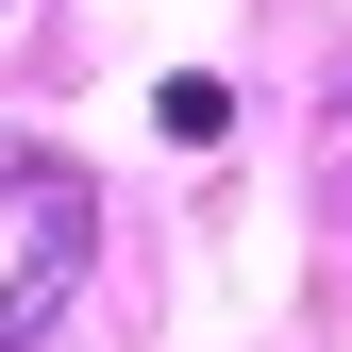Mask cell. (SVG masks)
Listing matches in <instances>:
<instances>
[{
    "label": "cell",
    "mask_w": 352,
    "mask_h": 352,
    "mask_svg": "<svg viewBox=\"0 0 352 352\" xmlns=\"http://www.w3.org/2000/svg\"><path fill=\"white\" fill-rule=\"evenodd\" d=\"M67 269H84V185H34V269L0 285V352H17V336H51V302H67Z\"/></svg>",
    "instance_id": "6da1fadb"
},
{
    "label": "cell",
    "mask_w": 352,
    "mask_h": 352,
    "mask_svg": "<svg viewBox=\"0 0 352 352\" xmlns=\"http://www.w3.org/2000/svg\"><path fill=\"white\" fill-rule=\"evenodd\" d=\"M168 135H185V151H218V135H235V84H218V67H185V84H168Z\"/></svg>",
    "instance_id": "7a4b0ae2"
},
{
    "label": "cell",
    "mask_w": 352,
    "mask_h": 352,
    "mask_svg": "<svg viewBox=\"0 0 352 352\" xmlns=\"http://www.w3.org/2000/svg\"><path fill=\"white\" fill-rule=\"evenodd\" d=\"M0 185H51V168H34V151H17V135H0Z\"/></svg>",
    "instance_id": "3957f363"
},
{
    "label": "cell",
    "mask_w": 352,
    "mask_h": 352,
    "mask_svg": "<svg viewBox=\"0 0 352 352\" xmlns=\"http://www.w3.org/2000/svg\"><path fill=\"white\" fill-rule=\"evenodd\" d=\"M0 17H17V0H0Z\"/></svg>",
    "instance_id": "277c9868"
}]
</instances>
